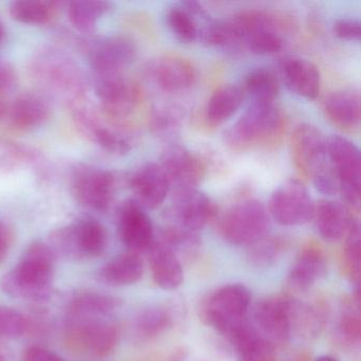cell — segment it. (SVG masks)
<instances>
[{"label": "cell", "instance_id": "obj_28", "mask_svg": "<svg viewBox=\"0 0 361 361\" xmlns=\"http://www.w3.org/2000/svg\"><path fill=\"white\" fill-rule=\"evenodd\" d=\"M123 305L115 295L99 291L84 290L75 293L67 305L68 318H105Z\"/></svg>", "mask_w": 361, "mask_h": 361}, {"label": "cell", "instance_id": "obj_23", "mask_svg": "<svg viewBox=\"0 0 361 361\" xmlns=\"http://www.w3.org/2000/svg\"><path fill=\"white\" fill-rule=\"evenodd\" d=\"M152 75L164 92H180L189 90L195 81L193 64L178 54H164L152 67Z\"/></svg>", "mask_w": 361, "mask_h": 361}, {"label": "cell", "instance_id": "obj_32", "mask_svg": "<svg viewBox=\"0 0 361 361\" xmlns=\"http://www.w3.org/2000/svg\"><path fill=\"white\" fill-rule=\"evenodd\" d=\"M249 104H274L280 92V84L274 71L265 67L252 69L247 73L240 86Z\"/></svg>", "mask_w": 361, "mask_h": 361}, {"label": "cell", "instance_id": "obj_27", "mask_svg": "<svg viewBox=\"0 0 361 361\" xmlns=\"http://www.w3.org/2000/svg\"><path fill=\"white\" fill-rule=\"evenodd\" d=\"M329 122L345 132H354L360 126V94L355 88L331 92L323 106Z\"/></svg>", "mask_w": 361, "mask_h": 361}, {"label": "cell", "instance_id": "obj_10", "mask_svg": "<svg viewBox=\"0 0 361 361\" xmlns=\"http://www.w3.org/2000/svg\"><path fill=\"white\" fill-rule=\"evenodd\" d=\"M116 180L109 171L78 164L71 173V190L75 202L84 208L105 212L113 202Z\"/></svg>", "mask_w": 361, "mask_h": 361}, {"label": "cell", "instance_id": "obj_22", "mask_svg": "<svg viewBox=\"0 0 361 361\" xmlns=\"http://www.w3.org/2000/svg\"><path fill=\"white\" fill-rule=\"evenodd\" d=\"M327 274V262L319 247H304L293 261L288 274V285L293 290L307 291Z\"/></svg>", "mask_w": 361, "mask_h": 361}, {"label": "cell", "instance_id": "obj_17", "mask_svg": "<svg viewBox=\"0 0 361 361\" xmlns=\"http://www.w3.org/2000/svg\"><path fill=\"white\" fill-rule=\"evenodd\" d=\"M164 20L170 32L183 44L202 43L215 22L196 1L174 4L166 9Z\"/></svg>", "mask_w": 361, "mask_h": 361}, {"label": "cell", "instance_id": "obj_25", "mask_svg": "<svg viewBox=\"0 0 361 361\" xmlns=\"http://www.w3.org/2000/svg\"><path fill=\"white\" fill-rule=\"evenodd\" d=\"M281 75L286 87L293 94L314 100L321 88L320 71L316 65L305 59L290 56L283 60Z\"/></svg>", "mask_w": 361, "mask_h": 361}, {"label": "cell", "instance_id": "obj_8", "mask_svg": "<svg viewBox=\"0 0 361 361\" xmlns=\"http://www.w3.org/2000/svg\"><path fill=\"white\" fill-rule=\"evenodd\" d=\"M327 160L338 181V193L346 207L358 210L361 202V158L358 147L344 137L326 138Z\"/></svg>", "mask_w": 361, "mask_h": 361}, {"label": "cell", "instance_id": "obj_42", "mask_svg": "<svg viewBox=\"0 0 361 361\" xmlns=\"http://www.w3.org/2000/svg\"><path fill=\"white\" fill-rule=\"evenodd\" d=\"M30 329V321L22 312L0 305V340L16 339Z\"/></svg>", "mask_w": 361, "mask_h": 361}, {"label": "cell", "instance_id": "obj_7", "mask_svg": "<svg viewBox=\"0 0 361 361\" xmlns=\"http://www.w3.org/2000/svg\"><path fill=\"white\" fill-rule=\"evenodd\" d=\"M270 219L267 208L259 200H243L226 212L219 231L229 244L249 247L268 235Z\"/></svg>", "mask_w": 361, "mask_h": 361}, {"label": "cell", "instance_id": "obj_14", "mask_svg": "<svg viewBox=\"0 0 361 361\" xmlns=\"http://www.w3.org/2000/svg\"><path fill=\"white\" fill-rule=\"evenodd\" d=\"M291 157L298 172L312 179L329 164L326 138L312 124H301L291 136Z\"/></svg>", "mask_w": 361, "mask_h": 361}, {"label": "cell", "instance_id": "obj_30", "mask_svg": "<svg viewBox=\"0 0 361 361\" xmlns=\"http://www.w3.org/2000/svg\"><path fill=\"white\" fill-rule=\"evenodd\" d=\"M145 266L140 255L132 251L117 255L102 266L99 278L103 282L116 286H128L142 278Z\"/></svg>", "mask_w": 361, "mask_h": 361}, {"label": "cell", "instance_id": "obj_18", "mask_svg": "<svg viewBox=\"0 0 361 361\" xmlns=\"http://www.w3.org/2000/svg\"><path fill=\"white\" fill-rule=\"evenodd\" d=\"M160 160V166L175 190L194 189L206 176L204 161L183 145H169L162 152Z\"/></svg>", "mask_w": 361, "mask_h": 361}, {"label": "cell", "instance_id": "obj_26", "mask_svg": "<svg viewBox=\"0 0 361 361\" xmlns=\"http://www.w3.org/2000/svg\"><path fill=\"white\" fill-rule=\"evenodd\" d=\"M354 217L345 204L331 200L314 202V216L317 231L329 242L342 240L348 233Z\"/></svg>", "mask_w": 361, "mask_h": 361}, {"label": "cell", "instance_id": "obj_45", "mask_svg": "<svg viewBox=\"0 0 361 361\" xmlns=\"http://www.w3.org/2000/svg\"><path fill=\"white\" fill-rule=\"evenodd\" d=\"M22 361H66L54 350L43 346L32 345L23 353Z\"/></svg>", "mask_w": 361, "mask_h": 361}, {"label": "cell", "instance_id": "obj_3", "mask_svg": "<svg viewBox=\"0 0 361 361\" xmlns=\"http://www.w3.org/2000/svg\"><path fill=\"white\" fill-rule=\"evenodd\" d=\"M282 117L274 104H249L242 117L225 132L232 151L243 153L274 142L280 135Z\"/></svg>", "mask_w": 361, "mask_h": 361}, {"label": "cell", "instance_id": "obj_13", "mask_svg": "<svg viewBox=\"0 0 361 361\" xmlns=\"http://www.w3.org/2000/svg\"><path fill=\"white\" fill-rule=\"evenodd\" d=\"M88 62L97 75L123 73L137 54L135 42L124 35H109L92 39L88 45Z\"/></svg>", "mask_w": 361, "mask_h": 361}, {"label": "cell", "instance_id": "obj_21", "mask_svg": "<svg viewBox=\"0 0 361 361\" xmlns=\"http://www.w3.org/2000/svg\"><path fill=\"white\" fill-rule=\"evenodd\" d=\"M51 107L44 97L23 94L8 103L6 119L18 132H31L41 128L50 119Z\"/></svg>", "mask_w": 361, "mask_h": 361}, {"label": "cell", "instance_id": "obj_4", "mask_svg": "<svg viewBox=\"0 0 361 361\" xmlns=\"http://www.w3.org/2000/svg\"><path fill=\"white\" fill-rule=\"evenodd\" d=\"M250 303V291L245 285H225L207 300L204 320L230 342L250 321L248 318Z\"/></svg>", "mask_w": 361, "mask_h": 361}, {"label": "cell", "instance_id": "obj_46", "mask_svg": "<svg viewBox=\"0 0 361 361\" xmlns=\"http://www.w3.org/2000/svg\"><path fill=\"white\" fill-rule=\"evenodd\" d=\"M16 83V68L11 63L0 59V97H4Z\"/></svg>", "mask_w": 361, "mask_h": 361}, {"label": "cell", "instance_id": "obj_1", "mask_svg": "<svg viewBox=\"0 0 361 361\" xmlns=\"http://www.w3.org/2000/svg\"><path fill=\"white\" fill-rule=\"evenodd\" d=\"M56 257L48 243L35 240L18 263L0 280V288L10 297L25 301L49 299Z\"/></svg>", "mask_w": 361, "mask_h": 361}, {"label": "cell", "instance_id": "obj_50", "mask_svg": "<svg viewBox=\"0 0 361 361\" xmlns=\"http://www.w3.org/2000/svg\"><path fill=\"white\" fill-rule=\"evenodd\" d=\"M7 39V31H6L5 25L0 20V46L5 43Z\"/></svg>", "mask_w": 361, "mask_h": 361}, {"label": "cell", "instance_id": "obj_5", "mask_svg": "<svg viewBox=\"0 0 361 361\" xmlns=\"http://www.w3.org/2000/svg\"><path fill=\"white\" fill-rule=\"evenodd\" d=\"M48 245L56 257L82 259L100 257L106 249L107 232L97 219L82 217L71 225L54 230Z\"/></svg>", "mask_w": 361, "mask_h": 361}, {"label": "cell", "instance_id": "obj_43", "mask_svg": "<svg viewBox=\"0 0 361 361\" xmlns=\"http://www.w3.org/2000/svg\"><path fill=\"white\" fill-rule=\"evenodd\" d=\"M338 333L342 341L350 346L359 345L361 339V321L358 310H348L340 318Z\"/></svg>", "mask_w": 361, "mask_h": 361}, {"label": "cell", "instance_id": "obj_19", "mask_svg": "<svg viewBox=\"0 0 361 361\" xmlns=\"http://www.w3.org/2000/svg\"><path fill=\"white\" fill-rule=\"evenodd\" d=\"M118 232L124 246L132 252H147L155 238L153 221L145 209L134 200H126L118 212Z\"/></svg>", "mask_w": 361, "mask_h": 361}, {"label": "cell", "instance_id": "obj_31", "mask_svg": "<svg viewBox=\"0 0 361 361\" xmlns=\"http://www.w3.org/2000/svg\"><path fill=\"white\" fill-rule=\"evenodd\" d=\"M230 343L235 348L238 361H276V346L257 333L251 321Z\"/></svg>", "mask_w": 361, "mask_h": 361}, {"label": "cell", "instance_id": "obj_39", "mask_svg": "<svg viewBox=\"0 0 361 361\" xmlns=\"http://www.w3.org/2000/svg\"><path fill=\"white\" fill-rule=\"evenodd\" d=\"M343 262L348 278L358 286L360 280L361 236L360 225L353 221L348 233L344 236Z\"/></svg>", "mask_w": 361, "mask_h": 361}, {"label": "cell", "instance_id": "obj_33", "mask_svg": "<svg viewBox=\"0 0 361 361\" xmlns=\"http://www.w3.org/2000/svg\"><path fill=\"white\" fill-rule=\"evenodd\" d=\"M289 317L293 336L312 338L320 334L323 314L320 308L288 295Z\"/></svg>", "mask_w": 361, "mask_h": 361}, {"label": "cell", "instance_id": "obj_11", "mask_svg": "<svg viewBox=\"0 0 361 361\" xmlns=\"http://www.w3.org/2000/svg\"><path fill=\"white\" fill-rule=\"evenodd\" d=\"M267 210L270 217L280 225L301 226L312 221L314 202L301 181L290 179L271 194Z\"/></svg>", "mask_w": 361, "mask_h": 361}, {"label": "cell", "instance_id": "obj_2", "mask_svg": "<svg viewBox=\"0 0 361 361\" xmlns=\"http://www.w3.org/2000/svg\"><path fill=\"white\" fill-rule=\"evenodd\" d=\"M31 73L44 88L62 97L68 105L85 99L86 82L79 65L56 48H43L33 56Z\"/></svg>", "mask_w": 361, "mask_h": 361}, {"label": "cell", "instance_id": "obj_16", "mask_svg": "<svg viewBox=\"0 0 361 361\" xmlns=\"http://www.w3.org/2000/svg\"><path fill=\"white\" fill-rule=\"evenodd\" d=\"M169 212L171 224L197 232L214 216L215 206L206 193L196 188L179 189L173 192Z\"/></svg>", "mask_w": 361, "mask_h": 361}, {"label": "cell", "instance_id": "obj_52", "mask_svg": "<svg viewBox=\"0 0 361 361\" xmlns=\"http://www.w3.org/2000/svg\"><path fill=\"white\" fill-rule=\"evenodd\" d=\"M295 361H297V360H295Z\"/></svg>", "mask_w": 361, "mask_h": 361}, {"label": "cell", "instance_id": "obj_24", "mask_svg": "<svg viewBox=\"0 0 361 361\" xmlns=\"http://www.w3.org/2000/svg\"><path fill=\"white\" fill-rule=\"evenodd\" d=\"M154 282L164 290H176L183 285L185 276L178 255L168 246L154 238L147 251Z\"/></svg>", "mask_w": 361, "mask_h": 361}, {"label": "cell", "instance_id": "obj_12", "mask_svg": "<svg viewBox=\"0 0 361 361\" xmlns=\"http://www.w3.org/2000/svg\"><path fill=\"white\" fill-rule=\"evenodd\" d=\"M94 92L105 115L117 122L130 117L142 100L139 86L123 73L97 75Z\"/></svg>", "mask_w": 361, "mask_h": 361}, {"label": "cell", "instance_id": "obj_51", "mask_svg": "<svg viewBox=\"0 0 361 361\" xmlns=\"http://www.w3.org/2000/svg\"><path fill=\"white\" fill-rule=\"evenodd\" d=\"M314 361H339L335 357L329 356V355H323V356L318 357Z\"/></svg>", "mask_w": 361, "mask_h": 361}, {"label": "cell", "instance_id": "obj_37", "mask_svg": "<svg viewBox=\"0 0 361 361\" xmlns=\"http://www.w3.org/2000/svg\"><path fill=\"white\" fill-rule=\"evenodd\" d=\"M0 170L14 172L27 166H35L41 160V155L35 149L13 141H0Z\"/></svg>", "mask_w": 361, "mask_h": 361}, {"label": "cell", "instance_id": "obj_40", "mask_svg": "<svg viewBox=\"0 0 361 361\" xmlns=\"http://www.w3.org/2000/svg\"><path fill=\"white\" fill-rule=\"evenodd\" d=\"M248 248L247 261L255 268L271 267L278 262L283 252L282 242L268 235L250 245Z\"/></svg>", "mask_w": 361, "mask_h": 361}, {"label": "cell", "instance_id": "obj_9", "mask_svg": "<svg viewBox=\"0 0 361 361\" xmlns=\"http://www.w3.org/2000/svg\"><path fill=\"white\" fill-rule=\"evenodd\" d=\"M67 343L73 350L94 357L105 358L115 352L120 339L117 323L107 318H68Z\"/></svg>", "mask_w": 361, "mask_h": 361}, {"label": "cell", "instance_id": "obj_34", "mask_svg": "<svg viewBox=\"0 0 361 361\" xmlns=\"http://www.w3.org/2000/svg\"><path fill=\"white\" fill-rule=\"evenodd\" d=\"M174 322L172 308L161 304H155L143 308L136 318L134 327L136 334L142 339H154L166 333Z\"/></svg>", "mask_w": 361, "mask_h": 361}, {"label": "cell", "instance_id": "obj_36", "mask_svg": "<svg viewBox=\"0 0 361 361\" xmlns=\"http://www.w3.org/2000/svg\"><path fill=\"white\" fill-rule=\"evenodd\" d=\"M56 11V4L44 0H20L10 6V13L16 22L35 26L51 22Z\"/></svg>", "mask_w": 361, "mask_h": 361}, {"label": "cell", "instance_id": "obj_41", "mask_svg": "<svg viewBox=\"0 0 361 361\" xmlns=\"http://www.w3.org/2000/svg\"><path fill=\"white\" fill-rule=\"evenodd\" d=\"M90 139L98 143V145H100L107 153L113 155H126L132 151V143L128 137L117 130L107 128L103 123L94 130V134Z\"/></svg>", "mask_w": 361, "mask_h": 361}, {"label": "cell", "instance_id": "obj_35", "mask_svg": "<svg viewBox=\"0 0 361 361\" xmlns=\"http://www.w3.org/2000/svg\"><path fill=\"white\" fill-rule=\"evenodd\" d=\"M111 3L98 0L71 1L67 8L69 22L83 33L92 32L99 20L111 11Z\"/></svg>", "mask_w": 361, "mask_h": 361}, {"label": "cell", "instance_id": "obj_49", "mask_svg": "<svg viewBox=\"0 0 361 361\" xmlns=\"http://www.w3.org/2000/svg\"><path fill=\"white\" fill-rule=\"evenodd\" d=\"M8 102L4 99V97H0V120L5 119L6 114H7Z\"/></svg>", "mask_w": 361, "mask_h": 361}, {"label": "cell", "instance_id": "obj_48", "mask_svg": "<svg viewBox=\"0 0 361 361\" xmlns=\"http://www.w3.org/2000/svg\"><path fill=\"white\" fill-rule=\"evenodd\" d=\"M11 360V353L5 344L0 342V361Z\"/></svg>", "mask_w": 361, "mask_h": 361}, {"label": "cell", "instance_id": "obj_44", "mask_svg": "<svg viewBox=\"0 0 361 361\" xmlns=\"http://www.w3.org/2000/svg\"><path fill=\"white\" fill-rule=\"evenodd\" d=\"M334 35L345 41H359L361 35L360 22L354 18H340L333 26Z\"/></svg>", "mask_w": 361, "mask_h": 361}, {"label": "cell", "instance_id": "obj_38", "mask_svg": "<svg viewBox=\"0 0 361 361\" xmlns=\"http://www.w3.org/2000/svg\"><path fill=\"white\" fill-rule=\"evenodd\" d=\"M183 114L175 106H162L152 114L149 126L154 135L169 140L175 138L183 128Z\"/></svg>", "mask_w": 361, "mask_h": 361}, {"label": "cell", "instance_id": "obj_15", "mask_svg": "<svg viewBox=\"0 0 361 361\" xmlns=\"http://www.w3.org/2000/svg\"><path fill=\"white\" fill-rule=\"evenodd\" d=\"M253 326L274 346L284 345L293 337L289 317L288 295L266 298L255 305Z\"/></svg>", "mask_w": 361, "mask_h": 361}, {"label": "cell", "instance_id": "obj_20", "mask_svg": "<svg viewBox=\"0 0 361 361\" xmlns=\"http://www.w3.org/2000/svg\"><path fill=\"white\" fill-rule=\"evenodd\" d=\"M135 202L145 210L161 206L171 189L170 181L159 164L149 162L138 169L130 179Z\"/></svg>", "mask_w": 361, "mask_h": 361}, {"label": "cell", "instance_id": "obj_29", "mask_svg": "<svg viewBox=\"0 0 361 361\" xmlns=\"http://www.w3.org/2000/svg\"><path fill=\"white\" fill-rule=\"evenodd\" d=\"M245 96L240 85L226 84L217 88L204 107V121L215 128L229 120L240 109Z\"/></svg>", "mask_w": 361, "mask_h": 361}, {"label": "cell", "instance_id": "obj_47", "mask_svg": "<svg viewBox=\"0 0 361 361\" xmlns=\"http://www.w3.org/2000/svg\"><path fill=\"white\" fill-rule=\"evenodd\" d=\"M12 234L9 227L0 221V263L6 259L11 246Z\"/></svg>", "mask_w": 361, "mask_h": 361}, {"label": "cell", "instance_id": "obj_6", "mask_svg": "<svg viewBox=\"0 0 361 361\" xmlns=\"http://www.w3.org/2000/svg\"><path fill=\"white\" fill-rule=\"evenodd\" d=\"M243 50L257 56L278 54L284 46L280 23L267 12L249 10L227 20Z\"/></svg>", "mask_w": 361, "mask_h": 361}]
</instances>
